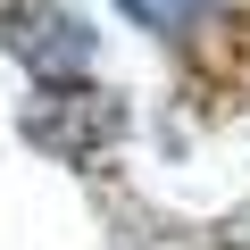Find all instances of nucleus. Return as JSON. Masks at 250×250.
<instances>
[{"label":"nucleus","mask_w":250,"mask_h":250,"mask_svg":"<svg viewBox=\"0 0 250 250\" xmlns=\"http://www.w3.org/2000/svg\"><path fill=\"white\" fill-rule=\"evenodd\" d=\"M25 134H34L42 150H59V159H92L100 142L125 134V108H117V92L67 83V92H42V100L25 108Z\"/></svg>","instance_id":"2"},{"label":"nucleus","mask_w":250,"mask_h":250,"mask_svg":"<svg viewBox=\"0 0 250 250\" xmlns=\"http://www.w3.org/2000/svg\"><path fill=\"white\" fill-rule=\"evenodd\" d=\"M0 42H9L17 67H34V83H83L92 75V25L59 0H9Z\"/></svg>","instance_id":"1"},{"label":"nucleus","mask_w":250,"mask_h":250,"mask_svg":"<svg viewBox=\"0 0 250 250\" xmlns=\"http://www.w3.org/2000/svg\"><path fill=\"white\" fill-rule=\"evenodd\" d=\"M108 9H117L125 25L159 34V42H184L192 25H208V17H217V0H108Z\"/></svg>","instance_id":"3"}]
</instances>
